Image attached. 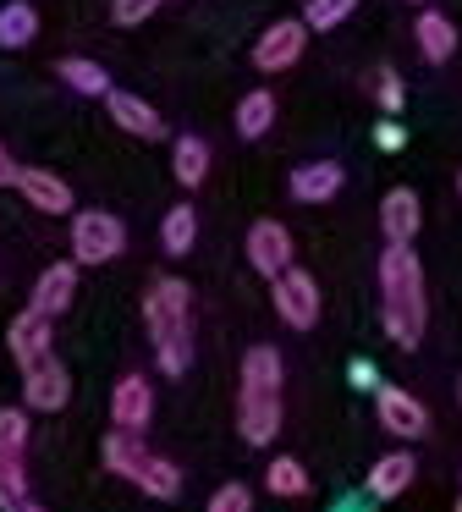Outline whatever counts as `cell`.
<instances>
[{
  "instance_id": "obj_1",
  "label": "cell",
  "mask_w": 462,
  "mask_h": 512,
  "mask_svg": "<svg viewBox=\"0 0 462 512\" xmlns=\"http://www.w3.org/2000/svg\"><path fill=\"white\" fill-rule=\"evenodd\" d=\"M380 314H385V336L402 353H413L424 342V320H429V298H424V265H418L413 243H385L380 254Z\"/></svg>"
},
{
  "instance_id": "obj_2",
  "label": "cell",
  "mask_w": 462,
  "mask_h": 512,
  "mask_svg": "<svg viewBox=\"0 0 462 512\" xmlns=\"http://www.w3.org/2000/svg\"><path fill=\"white\" fill-rule=\"evenodd\" d=\"M143 325H149L160 375L182 380L187 364H193V287L176 281V276L154 281V287L143 292Z\"/></svg>"
},
{
  "instance_id": "obj_3",
  "label": "cell",
  "mask_w": 462,
  "mask_h": 512,
  "mask_svg": "<svg viewBox=\"0 0 462 512\" xmlns=\"http://www.w3.org/2000/svg\"><path fill=\"white\" fill-rule=\"evenodd\" d=\"M237 424H242V441L248 446H270L281 435V353L264 342L242 353Z\"/></svg>"
},
{
  "instance_id": "obj_4",
  "label": "cell",
  "mask_w": 462,
  "mask_h": 512,
  "mask_svg": "<svg viewBox=\"0 0 462 512\" xmlns=\"http://www.w3.org/2000/svg\"><path fill=\"white\" fill-rule=\"evenodd\" d=\"M105 468L116 479H127V485H138L143 496H154V501H171L176 490H182V474H176L160 452H149L138 435H121V430L105 435Z\"/></svg>"
},
{
  "instance_id": "obj_5",
  "label": "cell",
  "mask_w": 462,
  "mask_h": 512,
  "mask_svg": "<svg viewBox=\"0 0 462 512\" xmlns=\"http://www.w3.org/2000/svg\"><path fill=\"white\" fill-rule=\"evenodd\" d=\"M28 507V408H0V512Z\"/></svg>"
},
{
  "instance_id": "obj_6",
  "label": "cell",
  "mask_w": 462,
  "mask_h": 512,
  "mask_svg": "<svg viewBox=\"0 0 462 512\" xmlns=\"http://www.w3.org/2000/svg\"><path fill=\"white\" fill-rule=\"evenodd\" d=\"M127 248V226L110 210H83L72 215V259L77 265H110Z\"/></svg>"
},
{
  "instance_id": "obj_7",
  "label": "cell",
  "mask_w": 462,
  "mask_h": 512,
  "mask_svg": "<svg viewBox=\"0 0 462 512\" xmlns=\"http://www.w3.org/2000/svg\"><path fill=\"white\" fill-rule=\"evenodd\" d=\"M270 298H275V314H281L286 325H292V331H314L319 325V287H314V276H308V270H286L281 281H270Z\"/></svg>"
},
{
  "instance_id": "obj_8",
  "label": "cell",
  "mask_w": 462,
  "mask_h": 512,
  "mask_svg": "<svg viewBox=\"0 0 462 512\" xmlns=\"http://www.w3.org/2000/svg\"><path fill=\"white\" fill-rule=\"evenodd\" d=\"M303 45H308V23L281 17V23H270L259 34V45H253V67L259 72H286V67L303 61Z\"/></svg>"
},
{
  "instance_id": "obj_9",
  "label": "cell",
  "mask_w": 462,
  "mask_h": 512,
  "mask_svg": "<svg viewBox=\"0 0 462 512\" xmlns=\"http://www.w3.org/2000/svg\"><path fill=\"white\" fill-rule=\"evenodd\" d=\"M66 397H72V375H66L61 358H44V364L22 369V408L28 413H55L66 408Z\"/></svg>"
},
{
  "instance_id": "obj_10",
  "label": "cell",
  "mask_w": 462,
  "mask_h": 512,
  "mask_svg": "<svg viewBox=\"0 0 462 512\" xmlns=\"http://www.w3.org/2000/svg\"><path fill=\"white\" fill-rule=\"evenodd\" d=\"M154 419V391L143 375H121L116 391H110V424H116L121 435H143Z\"/></svg>"
},
{
  "instance_id": "obj_11",
  "label": "cell",
  "mask_w": 462,
  "mask_h": 512,
  "mask_svg": "<svg viewBox=\"0 0 462 512\" xmlns=\"http://www.w3.org/2000/svg\"><path fill=\"white\" fill-rule=\"evenodd\" d=\"M374 413H380V424L391 435H402V441H418V435L429 430L424 402H418L413 391H402V386H380V391H374Z\"/></svg>"
},
{
  "instance_id": "obj_12",
  "label": "cell",
  "mask_w": 462,
  "mask_h": 512,
  "mask_svg": "<svg viewBox=\"0 0 462 512\" xmlns=\"http://www.w3.org/2000/svg\"><path fill=\"white\" fill-rule=\"evenodd\" d=\"M248 259H253V270H259V276L281 281L286 270H292V232H286L281 221H253Z\"/></svg>"
},
{
  "instance_id": "obj_13",
  "label": "cell",
  "mask_w": 462,
  "mask_h": 512,
  "mask_svg": "<svg viewBox=\"0 0 462 512\" xmlns=\"http://www.w3.org/2000/svg\"><path fill=\"white\" fill-rule=\"evenodd\" d=\"M110 122L121 127V133H132V138H143V144H160L165 138V116L154 111L149 100H138V94H127V89H110Z\"/></svg>"
},
{
  "instance_id": "obj_14",
  "label": "cell",
  "mask_w": 462,
  "mask_h": 512,
  "mask_svg": "<svg viewBox=\"0 0 462 512\" xmlns=\"http://www.w3.org/2000/svg\"><path fill=\"white\" fill-rule=\"evenodd\" d=\"M72 298H77V259H61V265H44L39 270L28 309H39L44 320H55L61 309H72Z\"/></svg>"
},
{
  "instance_id": "obj_15",
  "label": "cell",
  "mask_w": 462,
  "mask_h": 512,
  "mask_svg": "<svg viewBox=\"0 0 462 512\" xmlns=\"http://www.w3.org/2000/svg\"><path fill=\"white\" fill-rule=\"evenodd\" d=\"M6 347H11V358H17V369L44 364V358H50V320H44L39 309H22L6 331Z\"/></svg>"
},
{
  "instance_id": "obj_16",
  "label": "cell",
  "mask_w": 462,
  "mask_h": 512,
  "mask_svg": "<svg viewBox=\"0 0 462 512\" xmlns=\"http://www.w3.org/2000/svg\"><path fill=\"white\" fill-rule=\"evenodd\" d=\"M341 182H347V171H341V160H308V166L292 171V199L297 204H330L341 193Z\"/></svg>"
},
{
  "instance_id": "obj_17",
  "label": "cell",
  "mask_w": 462,
  "mask_h": 512,
  "mask_svg": "<svg viewBox=\"0 0 462 512\" xmlns=\"http://www.w3.org/2000/svg\"><path fill=\"white\" fill-rule=\"evenodd\" d=\"M17 193H22V199H28L39 215H72V188H66L55 171L22 166V171H17Z\"/></svg>"
},
{
  "instance_id": "obj_18",
  "label": "cell",
  "mask_w": 462,
  "mask_h": 512,
  "mask_svg": "<svg viewBox=\"0 0 462 512\" xmlns=\"http://www.w3.org/2000/svg\"><path fill=\"white\" fill-rule=\"evenodd\" d=\"M418 221H424V210H418V193H413V188H391V193L380 199L385 243H413V237H418Z\"/></svg>"
},
{
  "instance_id": "obj_19",
  "label": "cell",
  "mask_w": 462,
  "mask_h": 512,
  "mask_svg": "<svg viewBox=\"0 0 462 512\" xmlns=\"http://www.w3.org/2000/svg\"><path fill=\"white\" fill-rule=\"evenodd\" d=\"M413 474H418L413 452H385L380 463L369 468V496H374V501H391V496H402V490L413 485Z\"/></svg>"
},
{
  "instance_id": "obj_20",
  "label": "cell",
  "mask_w": 462,
  "mask_h": 512,
  "mask_svg": "<svg viewBox=\"0 0 462 512\" xmlns=\"http://www.w3.org/2000/svg\"><path fill=\"white\" fill-rule=\"evenodd\" d=\"M413 39H418V56L424 61H451L457 56V28H451V17H440V12H424L413 23Z\"/></svg>"
},
{
  "instance_id": "obj_21",
  "label": "cell",
  "mask_w": 462,
  "mask_h": 512,
  "mask_svg": "<svg viewBox=\"0 0 462 512\" xmlns=\"http://www.w3.org/2000/svg\"><path fill=\"white\" fill-rule=\"evenodd\" d=\"M171 171H176L182 188H198V182L209 177V144H204V138H193V133L176 138V144H171Z\"/></svg>"
},
{
  "instance_id": "obj_22",
  "label": "cell",
  "mask_w": 462,
  "mask_h": 512,
  "mask_svg": "<svg viewBox=\"0 0 462 512\" xmlns=\"http://www.w3.org/2000/svg\"><path fill=\"white\" fill-rule=\"evenodd\" d=\"M160 243H165L171 259L193 254V243H198V210L193 204H171V215L160 221Z\"/></svg>"
},
{
  "instance_id": "obj_23",
  "label": "cell",
  "mask_w": 462,
  "mask_h": 512,
  "mask_svg": "<svg viewBox=\"0 0 462 512\" xmlns=\"http://www.w3.org/2000/svg\"><path fill=\"white\" fill-rule=\"evenodd\" d=\"M55 72H61V83H66V89L94 94V100H110V89H116V83H110V72L99 67V61H83V56H66Z\"/></svg>"
},
{
  "instance_id": "obj_24",
  "label": "cell",
  "mask_w": 462,
  "mask_h": 512,
  "mask_svg": "<svg viewBox=\"0 0 462 512\" xmlns=\"http://www.w3.org/2000/svg\"><path fill=\"white\" fill-rule=\"evenodd\" d=\"M33 34H39V12H33L28 0H6L0 6V50L33 45Z\"/></svg>"
},
{
  "instance_id": "obj_25",
  "label": "cell",
  "mask_w": 462,
  "mask_h": 512,
  "mask_svg": "<svg viewBox=\"0 0 462 512\" xmlns=\"http://www.w3.org/2000/svg\"><path fill=\"white\" fill-rule=\"evenodd\" d=\"M275 127V94L270 89H253L237 100V133L242 138H264Z\"/></svg>"
},
{
  "instance_id": "obj_26",
  "label": "cell",
  "mask_w": 462,
  "mask_h": 512,
  "mask_svg": "<svg viewBox=\"0 0 462 512\" xmlns=\"http://www.w3.org/2000/svg\"><path fill=\"white\" fill-rule=\"evenodd\" d=\"M352 12H358V0H308L303 23H308V34H330V28H341Z\"/></svg>"
},
{
  "instance_id": "obj_27",
  "label": "cell",
  "mask_w": 462,
  "mask_h": 512,
  "mask_svg": "<svg viewBox=\"0 0 462 512\" xmlns=\"http://www.w3.org/2000/svg\"><path fill=\"white\" fill-rule=\"evenodd\" d=\"M264 485H270V496H303V490H308V468L297 463V457H275V463L264 468Z\"/></svg>"
},
{
  "instance_id": "obj_28",
  "label": "cell",
  "mask_w": 462,
  "mask_h": 512,
  "mask_svg": "<svg viewBox=\"0 0 462 512\" xmlns=\"http://www.w3.org/2000/svg\"><path fill=\"white\" fill-rule=\"evenodd\" d=\"M374 100H380V111H385V116H396V111H402L407 89H402V78H396L391 67H385V72H374Z\"/></svg>"
},
{
  "instance_id": "obj_29",
  "label": "cell",
  "mask_w": 462,
  "mask_h": 512,
  "mask_svg": "<svg viewBox=\"0 0 462 512\" xmlns=\"http://www.w3.org/2000/svg\"><path fill=\"white\" fill-rule=\"evenodd\" d=\"M154 6H160V0H110V23H116V28H138L143 17H154Z\"/></svg>"
},
{
  "instance_id": "obj_30",
  "label": "cell",
  "mask_w": 462,
  "mask_h": 512,
  "mask_svg": "<svg viewBox=\"0 0 462 512\" xmlns=\"http://www.w3.org/2000/svg\"><path fill=\"white\" fill-rule=\"evenodd\" d=\"M209 512H253V490L248 485H220L209 496Z\"/></svg>"
},
{
  "instance_id": "obj_31",
  "label": "cell",
  "mask_w": 462,
  "mask_h": 512,
  "mask_svg": "<svg viewBox=\"0 0 462 512\" xmlns=\"http://www.w3.org/2000/svg\"><path fill=\"white\" fill-rule=\"evenodd\" d=\"M374 144H380V149H402V127L380 122V127H374Z\"/></svg>"
},
{
  "instance_id": "obj_32",
  "label": "cell",
  "mask_w": 462,
  "mask_h": 512,
  "mask_svg": "<svg viewBox=\"0 0 462 512\" xmlns=\"http://www.w3.org/2000/svg\"><path fill=\"white\" fill-rule=\"evenodd\" d=\"M352 386H363V391H380V386H374V364H369V358H358V364H352Z\"/></svg>"
},
{
  "instance_id": "obj_33",
  "label": "cell",
  "mask_w": 462,
  "mask_h": 512,
  "mask_svg": "<svg viewBox=\"0 0 462 512\" xmlns=\"http://www.w3.org/2000/svg\"><path fill=\"white\" fill-rule=\"evenodd\" d=\"M17 171H22V166L6 155V149H0V188H17Z\"/></svg>"
},
{
  "instance_id": "obj_34",
  "label": "cell",
  "mask_w": 462,
  "mask_h": 512,
  "mask_svg": "<svg viewBox=\"0 0 462 512\" xmlns=\"http://www.w3.org/2000/svg\"><path fill=\"white\" fill-rule=\"evenodd\" d=\"M17 512H44V507H33V501H28V507H17Z\"/></svg>"
},
{
  "instance_id": "obj_35",
  "label": "cell",
  "mask_w": 462,
  "mask_h": 512,
  "mask_svg": "<svg viewBox=\"0 0 462 512\" xmlns=\"http://www.w3.org/2000/svg\"><path fill=\"white\" fill-rule=\"evenodd\" d=\"M457 193H462V177H457Z\"/></svg>"
},
{
  "instance_id": "obj_36",
  "label": "cell",
  "mask_w": 462,
  "mask_h": 512,
  "mask_svg": "<svg viewBox=\"0 0 462 512\" xmlns=\"http://www.w3.org/2000/svg\"><path fill=\"white\" fill-rule=\"evenodd\" d=\"M457 512H462V501H457Z\"/></svg>"
},
{
  "instance_id": "obj_37",
  "label": "cell",
  "mask_w": 462,
  "mask_h": 512,
  "mask_svg": "<svg viewBox=\"0 0 462 512\" xmlns=\"http://www.w3.org/2000/svg\"><path fill=\"white\" fill-rule=\"evenodd\" d=\"M457 397H462V386H457Z\"/></svg>"
}]
</instances>
